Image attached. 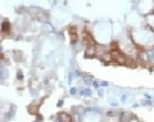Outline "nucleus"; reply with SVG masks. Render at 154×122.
<instances>
[{"label":"nucleus","mask_w":154,"mask_h":122,"mask_svg":"<svg viewBox=\"0 0 154 122\" xmlns=\"http://www.w3.org/2000/svg\"><path fill=\"white\" fill-rule=\"evenodd\" d=\"M84 55H86L87 58L95 57V55H96V45H90V46H87Z\"/></svg>","instance_id":"nucleus-1"},{"label":"nucleus","mask_w":154,"mask_h":122,"mask_svg":"<svg viewBox=\"0 0 154 122\" xmlns=\"http://www.w3.org/2000/svg\"><path fill=\"white\" fill-rule=\"evenodd\" d=\"M58 120L61 122H72V117L70 114H67V113H61L58 116Z\"/></svg>","instance_id":"nucleus-2"},{"label":"nucleus","mask_w":154,"mask_h":122,"mask_svg":"<svg viewBox=\"0 0 154 122\" xmlns=\"http://www.w3.org/2000/svg\"><path fill=\"white\" fill-rule=\"evenodd\" d=\"M70 34H71V42L75 43L78 41V34H77V28L71 26L70 28Z\"/></svg>","instance_id":"nucleus-3"},{"label":"nucleus","mask_w":154,"mask_h":122,"mask_svg":"<svg viewBox=\"0 0 154 122\" xmlns=\"http://www.w3.org/2000/svg\"><path fill=\"white\" fill-rule=\"evenodd\" d=\"M9 30H11V24L8 23V21H4L3 25H1V32L3 33H8Z\"/></svg>","instance_id":"nucleus-4"},{"label":"nucleus","mask_w":154,"mask_h":122,"mask_svg":"<svg viewBox=\"0 0 154 122\" xmlns=\"http://www.w3.org/2000/svg\"><path fill=\"white\" fill-rule=\"evenodd\" d=\"M133 118V116L130 114V113H122V116H121V122H129L130 120Z\"/></svg>","instance_id":"nucleus-5"},{"label":"nucleus","mask_w":154,"mask_h":122,"mask_svg":"<svg viewBox=\"0 0 154 122\" xmlns=\"http://www.w3.org/2000/svg\"><path fill=\"white\" fill-rule=\"evenodd\" d=\"M82 95H84V96H90V89H86L84 92H82Z\"/></svg>","instance_id":"nucleus-6"},{"label":"nucleus","mask_w":154,"mask_h":122,"mask_svg":"<svg viewBox=\"0 0 154 122\" xmlns=\"http://www.w3.org/2000/svg\"><path fill=\"white\" fill-rule=\"evenodd\" d=\"M129 122H138V121H137V120H136V118H134V117H133V118H132V120H130Z\"/></svg>","instance_id":"nucleus-7"}]
</instances>
